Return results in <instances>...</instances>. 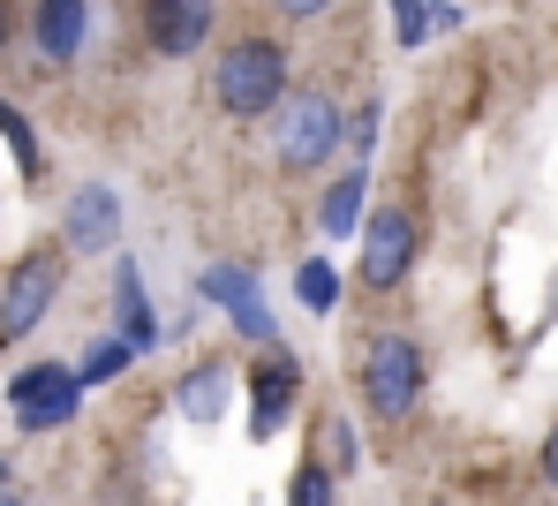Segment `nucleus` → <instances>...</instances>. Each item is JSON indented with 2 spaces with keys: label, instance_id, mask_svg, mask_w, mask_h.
Returning <instances> with one entry per match:
<instances>
[{
  "label": "nucleus",
  "instance_id": "a878e982",
  "mask_svg": "<svg viewBox=\"0 0 558 506\" xmlns=\"http://www.w3.org/2000/svg\"><path fill=\"white\" fill-rule=\"evenodd\" d=\"M0 506H23V499H15V492H0Z\"/></svg>",
  "mask_w": 558,
  "mask_h": 506
},
{
  "label": "nucleus",
  "instance_id": "6ab92c4d",
  "mask_svg": "<svg viewBox=\"0 0 558 506\" xmlns=\"http://www.w3.org/2000/svg\"><path fill=\"white\" fill-rule=\"evenodd\" d=\"M371 144H377V99L355 113V121H340V152H355V159H371Z\"/></svg>",
  "mask_w": 558,
  "mask_h": 506
},
{
  "label": "nucleus",
  "instance_id": "b1692460",
  "mask_svg": "<svg viewBox=\"0 0 558 506\" xmlns=\"http://www.w3.org/2000/svg\"><path fill=\"white\" fill-rule=\"evenodd\" d=\"M8 38H15V0H0V53H8Z\"/></svg>",
  "mask_w": 558,
  "mask_h": 506
},
{
  "label": "nucleus",
  "instance_id": "0eeeda50",
  "mask_svg": "<svg viewBox=\"0 0 558 506\" xmlns=\"http://www.w3.org/2000/svg\"><path fill=\"white\" fill-rule=\"evenodd\" d=\"M136 15H144V46H151V53H167V61H189V53L211 38V23H219V0H144Z\"/></svg>",
  "mask_w": 558,
  "mask_h": 506
},
{
  "label": "nucleus",
  "instance_id": "f8f14e48",
  "mask_svg": "<svg viewBox=\"0 0 558 506\" xmlns=\"http://www.w3.org/2000/svg\"><path fill=\"white\" fill-rule=\"evenodd\" d=\"M113 317H121V348L129 356H151L159 348V317H151V296H144V273L136 265H113Z\"/></svg>",
  "mask_w": 558,
  "mask_h": 506
},
{
  "label": "nucleus",
  "instance_id": "ddd939ff",
  "mask_svg": "<svg viewBox=\"0 0 558 506\" xmlns=\"http://www.w3.org/2000/svg\"><path fill=\"white\" fill-rule=\"evenodd\" d=\"M227 386H234L227 363H196L182 386H174V401H182L189 423H219V415H227Z\"/></svg>",
  "mask_w": 558,
  "mask_h": 506
},
{
  "label": "nucleus",
  "instance_id": "6e6552de",
  "mask_svg": "<svg viewBox=\"0 0 558 506\" xmlns=\"http://www.w3.org/2000/svg\"><path fill=\"white\" fill-rule=\"evenodd\" d=\"M61 242H69V257H106V250L121 242V197H113L106 182H84V190L69 197Z\"/></svg>",
  "mask_w": 558,
  "mask_h": 506
},
{
  "label": "nucleus",
  "instance_id": "20e7f679",
  "mask_svg": "<svg viewBox=\"0 0 558 506\" xmlns=\"http://www.w3.org/2000/svg\"><path fill=\"white\" fill-rule=\"evenodd\" d=\"M355 234H363L355 280H363L371 296H392V288L415 273V257H423V227H415V212H408V204H377Z\"/></svg>",
  "mask_w": 558,
  "mask_h": 506
},
{
  "label": "nucleus",
  "instance_id": "423d86ee",
  "mask_svg": "<svg viewBox=\"0 0 558 506\" xmlns=\"http://www.w3.org/2000/svg\"><path fill=\"white\" fill-rule=\"evenodd\" d=\"M8 408H15L23 431H61V423L84 408V378H76L69 363H31V371L8 378Z\"/></svg>",
  "mask_w": 558,
  "mask_h": 506
},
{
  "label": "nucleus",
  "instance_id": "393cba45",
  "mask_svg": "<svg viewBox=\"0 0 558 506\" xmlns=\"http://www.w3.org/2000/svg\"><path fill=\"white\" fill-rule=\"evenodd\" d=\"M0 492H8V454H0Z\"/></svg>",
  "mask_w": 558,
  "mask_h": 506
},
{
  "label": "nucleus",
  "instance_id": "9d476101",
  "mask_svg": "<svg viewBox=\"0 0 558 506\" xmlns=\"http://www.w3.org/2000/svg\"><path fill=\"white\" fill-rule=\"evenodd\" d=\"M31 38H38V53L53 69H69L84 53V38H92V0H38L31 8Z\"/></svg>",
  "mask_w": 558,
  "mask_h": 506
},
{
  "label": "nucleus",
  "instance_id": "7ed1b4c3",
  "mask_svg": "<svg viewBox=\"0 0 558 506\" xmlns=\"http://www.w3.org/2000/svg\"><path fill=\"white\" fill-rule=\"evenodd\" d=\"M332 152H340V99L332 92H287L279 99V136H272L279 174H317Z\"/></svg>",
  "mask_w": 558,
  "mask_h": 506
},
{
  "label": "nucleus",
  "instance_id": "a211bd4d",
  "mask_svg": "<svg viewBox=\"0 0 558 506\" xmlns=\"http://www.w3.org/2000/svg\"><path fill=\"white\" fill-rule=\"evenodd\" d=\"M385 8H392V38L400 46H423L430 38V8L423 0H385Z\"/></svg>",
  "mask_w": 558,
  "mask_h": 506
},
{
  "label": "nucleus",
  "instance_id": "4468645a",
  "mask_svg": "<svg viewBox=\"0 0 558 506\" xmlns=\"http://www.w3.org/2000/svg\"><path fill=\"white\" fill-rule=\"evenodd\" d=\"M363 190H371V182H363V167H355V174H340V182L325 190V204H317V227H325V234H355V227H363Z\"/></svg>",
  "mask_w": 558,
  "mask_h": 506
},
{
  "label": "nucleus",
  "instance_id": "4be33fe9",
  "mask_svg": "<svg viewBox=\"0 0 558 506\" xmlns=\"http://www.w3.org/2000/svg\"><path fill=\"white\" fill-rule=\"evenodd\" d=\"M279 15H294V23H310V15H325V8H332V0H272Z\"/></svg>",
  "mask_w": 558,
  "mask_h": 506
},
{
  "label": "nucleus",
  "instance_id": "5701e85b",
  "mask_svg": "<svg viewBox=\"0 0 558 506\" xmlns=\"http://www.w3.org/2000/svg\"><path fill=\"white\" fill-rule=\"evenodd\" d=\"M544 484H551V492H558V423H551V431H544Z\"/></svg>",
  "mask_w": 558,
  "mask_h": 506
},
{
  "label": "nucleus",
  "instance_id": "aec40b11",
  "mask_svg": "<svg viewBox=\"0 0 558 506\" xmlns=\"http://www.w3.org/2000/svg\"><path fill=\"white\" fill-rule=\"evenodd\" d=\"M317 461H325L332 477H348V469H355V431H348V423H332V431H325V454H317Z\"/></svg>",
  "mask_w": 558,
  "mask_h": 506
},
{
  "label": "nucleus",
  "instance_id": "f257e3e1",
  "mask_svg": "<svg viewBox=\"0 0 558 506\" xmlns=\"http://www.w3.org/2000/svg\"><path fill=\"white\" fill-rule=\"evenodd\" d=\"M211 99H219L227 121L279 113V99H287V53H279V38H234L219 53V69H211Z\"/></svg>",
  "mask_w": 558,
  "mask_h": 506
},
{
  "label": "nucleus",
  "instance_id": "f3484780",
  "mask_svg": "<svg viewBox=\"0 0 558 506\" xmlns=\"http://www.w3.org/2000/svg\"><path fill=\"white\" fill-rule=\"evenodd\" d=\"M287 506H332V469H325L317 454L294 469V484H287Z\"/></svg>",
  "mask_w": 558,
  "mask_h": 506
},
{
  "label": "nucleus",
  "instance_id": "2eb2a0df",
  "mask_svg": "<svg viewBox=\"0 0 558 506\" xmlns=\"http://www.w3.org/2000/svg\"><path fill=\"white\" fill-rule=\"evenodd\" d=\"M0 136H8V152H15V167H23V182H38V174H46V152H38V136H31V113H23V106L0 99Z\"/></svg>",
  "mask_w": 558,
  "mask_h": 506
},
{
  "label": "nucleus",
  "instance_id": "f03ea898",
  "mask_svg": "<svg viewBox=\"0 0 558 506\" xmlns=\"http://www.w3.org/2000/svg\"><path fill=\"white\" fill-rule=\"evenodd\" d=\"M423 378H430V363H423V348L408 333H377L363 348V363H355V394H363V408L377 423H400L423 401Z\"/></svg>",
  "mask_w": 558,
  "mask_h": 506
},
{
  "label": "nucleus",
  "instance_id": "dca6fc26",
  "mask_svg": "<svg viewBox=\"0 0 558 506\" xmlns=\"http://www.w3.org/2000/svg\"><path fill=\"white\" fill-rule=\"evenodd\" d=\"M294 296H302L310 310H332V303H340V273H332L325 257H310V265L294 273Z\"/></svg>",
  "mask_w": 558,
  "mask_h": 506
},
{
  "label": "nucleus",
  "instance_id": "9b49d317",
  "mask_svg": "<svg viewBox=\"0 0 558 506\" xmlns=\"http://www.w3.org/2000/svg\"><path fill=\"white\" fill-rule=\"evenodd\" d=\"M294 386H302L294 356H265V363L250 371V438H272L279 423H287V408H294Z\"/></svg>",
  "mask_w": 558,
  "mask_h": 506
},
{
  "label": "nucleus",
  "instance_id": "412c9836",
  "mask_svg": "<svg viewBox=\"0 0 558 506\" xmlns=\"http://www.w3.org/2000/svg\"><path fill=\"white\" fill-rule=\"evenodd\" d=\"M129 363H136V356H129L121 340H106V348H98V356H92V363H84V371H76V378L92 386V378H113V371H129Z\"/></svg>",
  "mask_w": 558,
  "mask_h": 506
},
{
  "label": "nucleus",
  "instance_id": "39448f33",
  "mask_svg": "<svg viewBox=\"0 0 558 506\" xmlns=\"http://www.w3.org/2000/svg\"><path fill=\"white\" fill-rule=\"evenodd\" d=\"M61 296V250H23L0 280V348L8 340H31L46 325V310Z\"/></svg>",
  "mask_w": 558,
  "mask_h": 506
},
{
  "label": "nucleus",
  "instance_id": "1a4fd4ad",
  "mask_svg": "<svg viewBox=\"0 0 558 506\" xmlns=\"http://www.w3.org/2000/svg\"><path fill=\"white\" fill-rule=\"evenodd\" d=\"M196 296H204V303H227V317H234V333H242V340H265V348H272L279 325H272V310H265L257 280H250L242 265H211V273L196 280Z\"/></svg>",
  "mask_w": 558,
  "mask_h": 506
}]
</instances>
